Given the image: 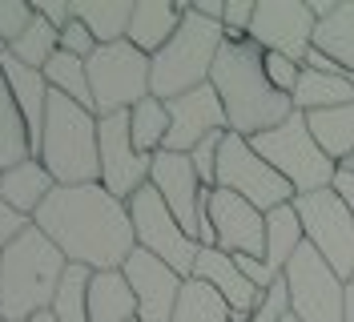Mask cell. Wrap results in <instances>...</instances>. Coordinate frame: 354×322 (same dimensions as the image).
Instances as JSON below:
<instances>
[{
    "label": "cell",
    "instance_id": "6da1fadb",
    "mask_svg": "<svg viewBox=\"0 0 354 322\" xmlns=\"http://www.w3.org/2000/svg\"><path fill=\"white\" fill-rule=\"evenodd\" d=\"M32 222L53 238V246L68 258V266H85L93 274L125 270V262L137 250L129 202L113 197L101 181L57 186Z\"/></svg>",
    "mask_w": 354,
    "mask_h": 322
},
{
    "label": "cell",
    "instance_id": "7a4b0ae2",
    "mask_svg": "<svg viewBox=\"0 0 354 322\" xmlns=\"http://www.w3.org/2000/svg\"><path fill=\"white\" fill-rule=\"evenodd\" d=\"M209 85L218 89L221 109L230 117V133H238V137L270 133V129H278L294 113V101L282 97L278 89L266 81L262 48L254 41L221 44L214 73H209Z\"/></svg>",
    "mask_w": 354,
    "mask_h": 322
},
{
    "label": "cell",
    "instance_id": "3957f363",
    "mask_svg": "<svg viewBox=\"0 0 354 322\" xmlns=\"http://www.w3.org/2000/svg\"><path fill=\"white\" fill-rule=\"evenodd\" d=\"M68 258L37 222L0 254V322H28L53 310V298L65 282Z\"/></svg>",
    "mask_w": 354,
    "mask_h": 322
},
{
    "label": "cell",
    "instance_id": "277c9868",
    "mask_svg": "<svg viewBox=\"0 0 354 322\" xmlns=\"http://www.w3.org/2000/svg\"><path fill=\"white\" fill-rule=\"evenodd\" d=\"M44 170L57 177V186H93L101 181V153H97V113L61 93L48 97L41 141Z\"/></svg>",
    "mask_w": 354,
    "mask_h": 322
},
{
    "label": "cell",
    "instance_id": "5b68a950",
    "mask_svg": "<svg viewBox=\"0 0 354 322\" xmlns=\"http://www.w3.org/2000/svg\"><path fill=\"white\" fill-rule=\"evenodd\" d=\"M221 44H225V28L218 21L198 17L194 4H189V12H185L181 28L174 33V41L153 57V73H149L153 97L157 101H174V97H185L194 89L209 85V73H214Z\"/></svg>",
    "mask_w": 354,
    "mask_h": 322
},
{
    "label": "cell",
    "instance_id": "8992f818",
    "mask_svg": "<svg viewBox=\"0 0 354 322\" xmlns=\"http://www.w3.org/2000/svg\"><path fill=\"white\" fill-rule=\"evenodd\" d=\"M250 145L286 177L298 197H302V193L330 190L334 177H338V161H330V157L322 153V145L314 141V133H310V125H306V113H298V109H294L278 129L250 137Z\"/></svg>",
    "mask_w": 354,
    "mask_h": 322
},
{
    "label": "cell",
    "instance_id": "52a82bcc",
    "mask_svg": "<svg viewBox=\"0 0 354 322\" xmlns=\"http://www.w3.org/2000/svg\"><path fill=\"white\" fill-rule=\"evenodd\" d=\"M85 64H88V89H93V113L97 117L129 113L137 101L153 97V85H149L153 57H145L129 41L97 44V53Z\"/></svg>",
    "mask_w": 354,
    "mask_h": 322
},
{
    "label": "cell",
    "instance_id": "ba28073f",
    "mask_svg": "<svg viewBox=\"0 0 354 322\" xmlns=\"http://www.w3.org/2000/svg\"><path fill=\"white\" fill-rule=\"evenodd\" d=\"M218 190H230V193H238V197H245V202L258 206L262 214L278 210V206H290V202L298 197L286 177L250 145V137H238V133H225V137H221Z\"/></svg>",
    "mask_w": 354,
    "mask_h": 322
},
{
    "label": "cell",
    "instance_id": "9c48e42d",
    "mask_svg": "<svg viewBox=\"0 0 354 322\" xmlns=\"http://www.w3.org/2000/svg\"><path fill=\"white\" fill-rule=\"evenodd\" d=\"M149 186L165 197V206H169V214L181 222V230L201 242V250L218 246L214 217H209V190L201 186L189 153L161 150L153 157V170H149Z\"/></svg>",
    "mask_w": 354,
    "mask_h": 322
},
{
    "label": "cell",
    "instance_id": "30bf717a",
    "mask_svg": "<svg viewBox=\"0 0 354 322\" xmlns=\"http://www.w3.org/2000/svg\"><path fill=\"white\" fill-rule=\"evenodd\" d=\"M129 217H133V234H137V250L161 258L181 278H194L201 242L181 230V222L169 214L165 197L153 186H145V190H137L129 197Z\"/></svg>",
    "mask_w": 354,
    "mask_h": 322
},
{
    "label": "cell",
    "instance_id": "8fae6325",
    "mask_svg": "<svg viewBox=\"0 0 354 322\" xmlns=\"http://www.w3.org/2000/svg\"><path fill=\"white\" fill-rule=\"evenodd\" d=\"M282 278L290 286V310L302 322H346V282L310 242L290 258Z\"/></svg>",
    "mask_w": 354,
    "mask_h": 322
},
{
    "label": "cell",
    "instance_id": "7c38bea8",
    "mask_svg": "<svg viewBox=\"0 0 354 322\" xmlns=\"http://www.w3.org/2000/svg\"><path fill=\"white\" fill-rule=\"evenodd\" d=\"M294 210L302 217L306 242L330 262V270L338 278L351 282L354 278V217L342 206V197L334 190L302 193V197H294Z\"/></svg>",
    "mask_w": 354,
    "mask_h": 322
},
{
    "label": "cell",
    "instance_id": "4fadbf2b",
    "mask_svg": "<svg viewBox=\"0 0 354 322\" xmlns=\"http://www.w3.org/2000/svg\"><path fill=\"white\" fill-rule=\"evenodd\" d=\"M97 153H101V186H105L113 197L129 202L137 190L149 186L153 157L137 153L133 129H129V113L97 117Z\"/></svg>",
    "mask_w": 354,
    "mask_h": 322
},
{
    "label": "cell",
    "instance_id": "5bb4252c",
    "mask_svg": "<svg viewBox=\"0 0 354 322\" xmlns=\"http://www.w3.org/2000/svg\"><path fill=\"white\" fill-rule=\"evenodd\" d=\"M314 33H318V21L306 0H262L250 24V41L262 53H282L298 64L314 48Z\"/></svg>",
    "mask_w": 354,
    "mask_h": 322
},
{
    "label": "cell",
    "instance_id": "9a60e30c",
    "mask_svg": "<svg viewBox=\"0 0 354 322\" xmlns=\"http://www.w3.org/2000/svg\"><path fill=\"white\" fill-rule=\"evenodd\" d=\"M125 278L137 294V322H174L185 290V278L177 270L145 250H133V258L125 262Z\"/></svg>",
    "mask_w": 354,
    "mask_h": 322
},
{
    "label": "cell",
    "instance_id": "2e32d148",
    "mask_svg": "<svg viewBox=\"0 0 354 322\" xmlns=\"http://www.w3.org/2000/svg\"><path fill=\"white\" fill-rule=\"evenodd\" d=\"M165 105H169V137H165L169 153H194L209 133H230V117L214 85H201Z\"/></svg>",
    "mask_w": 354,
    "mask_h": 322
},
{
    "label": "cell",
    "instance_id": "e0dca14e",
    "mask_svg": "<svg viewBox=\"0 0 354 322\" xmlns=\"http://www.w3.org/2000/svg\"><path fill=\"white\" fill-rule=\"evenodd\" d=\"M209 217H214L218 250L266 262V214L258 206H250L230 190H209Z\"/></svg>",
    "mask_w": 354,
    "mask_h": 322
},
{
    "label": "cell",
    "instance_id": "ac0fdd59",
    "mask_svg": "<svg viewBox=\"0 0 354 322\" xmlns=\"http://www.w3.org/2000/svg\"><path fill=\"white\" fill-rule=\"evenodd\" d=\"M194 278L218 290L221 302L234 310V322H250V310H254V306H258V298H262V290H258V286L242 274L238 258L225 254V250H218V246H209V250H201V254H198Z\"/></svg>",
    "mask_w": 354,
    "mask_h": 322
},
{
    "label": "cell",
    "instance_id": "d6986e66",
    "mask_svg": "<svg viewBox=\"0 0 354 322\" xmlns=\"http://www.w3.org/2000/svg\"><path fill=\"white\" fill-rule=\"evenodd\" d=\"M185 12H189V4H177V0H137L125 41L133 48H141L145 57H157L165 44L174 41V33L181 28Z\"/></svg>",
    "mask_w": 354,
    "mask_h": 322
},
{
    "label": "cell",
    "instance_id": "ffe728a7",
    "mask_svg": "<svg viewBox=\"0 0 354 322\" xmlns=\"http://www.w3.org/2000/svg\"><path fill=\"white\" fill-rule=\"evenodd\" d=\"M53 190H57V177L44 170L41 157H28V161L0 173V202L24 217H37V210L53 197Z\"/></svg>",
    "mask_w": 354,
    "mask_h": 322
},
{
    "label": "cell",
    "instance_id": "44dd1931",
    "mask_svg": "<svg viewBox=\"0 0 354 322\" xmlns=\"http://www.w3.org/2000/svg\"><path fill=\"white\" fill-rule=\"evenodd\" d=\"M88 319L93 322H137V294L125 270H101L88 282Z\"/></svg>",
    "mask_w": 354,
    "mask_h": 322
},
{
    "label": "cell",
    "instance_id": "7402d4cb",
    "mask_svg": "<svg viewBox=\"0 0 354 322\" xmlns=\"http://www.w3.org/2000/svg\"><path fill=\"white\" fill-rule=\"evenodd\" d=\"M302 246H306V230H302V217L294 210V202L266 214V266H270L274 278L286 274L290 258L298 254Z\"/></svg>",
    "mask_w": 354,
    "mask_h": 322
},
{
    "label": "cell",
    "instance_id": "603a6c76",
    "mask_svg": "<svg viewBox=\"0 0 354 322\" xmlns=\"http://www.w3.org/2000/svg\"><path fill=\"white\" fill-rule=\"evenodd\" d=\"M133 0H73V17L93 33L97 44H117L129 37Z\"/></svg>",
    "mask_w": 354,
    "mask_h": 322
},
{
    "label": "cell",
    "instance_id": "cb8c5ba5",
    "mask_svg": "<svg viewBox=\"0 0 354 322\" xmlns=\"http://www.w3.org/2000/svg\"><path fill=\"white\" fill-rule=\"evenodd\" d=\"M306 125L314 133V141L322 145V153L338 161V170L354 157V101L338 109H318V113H306Z\"/></svg>",
    "mask_w": 354,
    "mask_h": 322
},
{
    "label": "cell",
    "instance_id": "d4e9b609",
    "mask_svg": "<svg viewBox=\"0 0 354 322\" xmlns=\"http://www.w3.org/2000/svg\"><path fill=\"white\" fill-rule=\"evenodd\" d=\"M32 157V145H28V125H24V113L12 97V89L0 73V173L12 170Z\"/></svg>",
    "mask_w": 354,
    "mask_h": 322
},
{
    "label": "cell",
    "instance_id": "484cf974",
    "mask_svg": "<svg viewBox=\"0 0 354 322\" xmlns=\"http://www.w3.org/2000/svg\"><path fill=\"white\" fill-rule=\"evenodd\" d=\"M354 101V81L351 77H330V73H314L302 69V81L294 93V109L298 113H318V109H338Z\"/></svg>",
    "mask_w": 354,
    "mask_h": 322
},
{
    "label": "cell",
    "instance_id": "4316f807",
    "mask_svg": "<svg viewBox=\"0 0 354 322\" xmlns=\"http://www.w3.org/2000/svg\"><path fill=\"white\" fill-rule=\"evenodd\" d=\"M314 48H322L326 57H334L354 77V0H338L334 17L318 21Z\"/></svg>",
    "mask_w": 354,
    "mask_h": 322
},
{
    "label": "cell",
    "instance_id": "83f0119b",
    "mask_svg": "<svg viewBox=\"0 0 354 322\" xmlns=\"http://www.w3.org/2000/svg\"><path fill=\"white\" fill-rule=\"evenodd\" d=\"M129 129H133V145L145 157H157L165 150V137H169V105L157 101V97H145L129 109Z\"/></svg>",
    "mask_w": 354,
    "mask_h": 322
},
{
    "label": "cell",
    "instance_id": "f1b7e54d",
    "mask_svg": "<svg viewBox=\"0 0 354 322\" xmlns=\"http://www.w3.org/2000/svg\"><path fill=\"white\" fill-rule=\"evenodd\" d=\"M44 81H48V89L53 93H61V97H68V101H77V105L93 109V89H88V64L81 61V57H73V53H57L53 61L41 69Z\"/></svg>",
    "mask_w": 354,
    "mask_h": 322
},
{
    "label": "cell",
    "instance_id": "f546056e",
    "mask_svg": "<svg viewBox=\"0 0 354 322\" xmlns=\"http://www.w3.org/2000/svg\"><path fill=\"white\" fill-rule=\"evenodd\" d=\"M174 322H234V310L221 302V294L214 286H205L198 278H185Z\"/></svg>",
    "mask_w": 354,
    "mask_h": 322
},
{
    "label": "cell",
    "instance_id": "4dcf8cb0",
    "mask_svg": "<svg viewBox=\"0 0 354 322\" xmlns=\"http://www.w3.org/2000/svg\"><path fill=\"white\" fill-rule=\"evenodd\" d=\"M88 282H93V270L85 266H68L65 282L53 298V319L57 322H93L88 319Z\"/></svg>",
    "mask_w": 354,
    "mask_h": 322
},
{
    "label": "cell",
    "instance_id": "1f68e13d",
    "mask_svg": "<svg viewBox=\"0 0 354 322\" xmlns=\"http://www.w3.org/2000/svg\"><path fill=\"white\" fill-rule=\"evenodd\" d=\"M8 53H12L21 64H28V69H44V64L61 53V33H57L48 21H41V17H37V21L28 24V33H24V37L12 44Z\"/></svg>",
    "mask_w": 354,
    "mask_h": 322
},
{
    "label": "cell",
    "instance_id": "d6a6232c",
    "mask_svg": "<svg viewBox=\"0 0 354 322\" xmlns=\"http://www.w3.org/2000/svg\"><path fill=\"white\" fill-rule=\"evenodd\" d=\"M262 69H266V81L278 89L282 97L294 101V93H298V81H302V69H306V64H298L294 57H282V53H262Z\"/></svg>",
    "mask_w": 354,
    "mask_h": 322
},
{
    "label": "cell",
    "instance_id": "836d02e7",
    "mask_svg": "<svg viewBox=\"0 0 354 322\" xmlns=\"http://www.w3.org/2000/svg\"><path fill=\"white\" fill-rule=\"evenodd\" d=\"M37 21V4H24V0H0V41L12 44L28 33V24Z\"/></svg>",
    "mask_w": 354,
    "mask_h": 322
},
{
    "label": "cell",
    "instance_id": "e575fe53",
    "mask_svg": "<svg viewBox=\"0 0 354 322\" xmlns=\"http://www.w3.org/2000/svg\"><path fill=\"white\" fill-rule=\"evenodd\" d=\"M290 314V286L286 278H278L270 290H262L258 306L250 310V322H282Z\"/></svg>",
    "mask_w": 354,
    "mask_h": 322
},
{
    "label": "cell",
    "instance_id": "d590c367",
    "mask_svg": "<svg viewBox=\"0 0 354 322\" xmlns=\"http://www.w3.org/2000/svg\"><path fill=\"white\" fill-rule=\"evenodd\" d=\"M221 137L225 133H209L205 141H201L198 150L189 153V161H194V170H198L201 186L205 190H218V157H221Z\"/></svg>",
    "mask_w": 354,
    "mask_h": 322
},
{
    "label": "cell",
    "instance_id": "8d00e7d4",
    "mask_svg": "<svg viewBox=\"0 0 354 322\" xmlns=\"http://www.w3.org/2000/svg\"><path fill=\"white\" fill-rule=\"evenodd\" d=\"M254 12H258V4H254V0H230V4H225V17H221L225 41H234V44L250 41V24H254Z\"/></svg>",
    "mask_w": 354,
    "mask_h": 322
},
{
    "label": "cell",
    "instance_id": "74e56055",
    "mask_svg": "<svg viewBox=\"0 0 354 322\" xmlns=\"http://www.w3.org/2000/svg\"><path fill=\"white\" fill-rule=\"evenodd\" d=\"M61 48H65V53H73V57H81V61H88V57L97 53V41H93V33H88L85 24L73 17V21L61 28Z\"/></svg>",
    "mask_w": 354,
    "mask_h": 322
},
{
    "label": "cell",
    "instance_id": "f35d334b",
    "mask_svg": "<svg viewBox=\"0 0 354 322\" xmlns=\"http://www.w3.org/2000/svg\"><path fill=\"white\" fill-rule=\"evenodd\" d=\"M28 226H32V217L17 214L12 206H4V202H0V254H4V250H8V246L28 230Z\"/></svg>",
    "mask_w": 354,
    "mask_h": 322
},
{
    "label": "cell",
    "instance_id": "ab89813d",
    "mask_svg": "<svg viewBox=\"0 0 354 322\" xmlns=\"http://www.w3.org/2000/svg\"><path fill=\"white\" fill-rule=\"evenodd\" d=\"M37 17L48 21L57 33H61V28L73 21V0H37Z\"/></svg>",
    "mask_w": 354,
    "mask_h": 322
},
{
    "label": "cell",
    "instance_id": "60d3db41",
    "mask_svg": "<svg viewBox=\"0 0 354 322\" xmlns=\"http://www.w3.org/2000/svg\"><path fill=\"white\" fill-rule=\"evenodd\" d=\"M306 69H314V73H330V77H351V73H346V69H342V64L334 61V57H326V53H322V48H310L306 53Z\"/></svg>",
    "mask_w": 354,
    "mask_h": 322
},
{
    "label": "cell",
    "instance_id": "b9f144b4",
    "mask_svg": "<svg viewBox=\"0 0 354 322\" xmlns=\"http://www.w3.org/2000/svg\"><path fill=\"white\" fill-rule=\"evenodd\" d=\"M330 190L342 197V206H346V210H351V217H354V173L351 170H338V177H334Z\"/></svg>",
    "mask_w": 354,
    "mask_h": 322
},
{
    "label": "cell",
    "instance_id": "7bdbcfd3",
    "mask_svg": "<svg viewBox=\"0 0 354 322\" xmlns=\"http://www.w3.org/2000/svg\"><path fill=\"white\" fill-rule=\"evenodd\" d=\"M194 12H198V17H205V21H218L221 24V17H225V4H218V0H198V4H194Z\"/></svg>",
    "mask_w": 354,
    "mask_h": 322
},
{
    "label": "cell",
    "instance_id": "ee69618b",
    "mask_svg": "<svg viewBox=\"0 0 354 322\" xmlns=\"http://www.w3.org/2000/svg\"><path fill=\"white\" fill-rule=\"evenodd\" d=\"M306 4H310V12H314V21H326L338 8V0H306Z\"/></svg>",
    "mask_w": 354,
    "mask_h": 322
},
{
    "label": "cell",
    "instance_id": "f6af8a7d",
    "mask_svg": "<svg viewBox=\"0 0 354 322\" xmlns=\"http://www.w3.org/2000/svg\"><path fill=\"white\" fill-rule=\"evenodd\" d=\"M346 322H354V282H346Z\"/></svg>",
    "mask_w": 354,
    "mask_h": 322
},
{
    "label": "cell",
    "instance_id": "bcb514c9",
    "mask_svg": "<svg viewBox=\"0 0 354 322\" xmlns=\"http://www.w3.org/2000/svg\"><path fill=\"white\" fill-rule=\"evenodd\" d=\"M28 322H57V319H53V310H44V314H37V319H28Z\"/></svg>",
    "mask_w": 354,
    "mask_h": 322
},
{
    "label": "cell",
    "instance_id": "7dc6e473",
    "mask_svg": "<svg viewBox=\"0 0 354 322\" xmlns=\"http://www.w3.org/2000/svg\"><path fill=\"white\" fill-rule=\"evenodd\" d=\"M282 322H302V319H298V314H294V310H290V314H286V319H282Z\"/></svg>",
    "mask_w": 354,
    "mask_h": 322
},
{
    "label": "cell",
    "instance_id": "c3c4849f",
    "mask_svg": "<svg viewBox=\"0 0 354 322\" xmlns=\"http://www.w3.org/2000/svg\"><path fill=\"white\" fill-rule=\"evenodd\" d=\"M0 57H8V44H4V41H0Z\"/></svg>",
    "mask_w": 354,
    "mask_h": 322
},
{
    "label": "cell",
    "instance_id": "681fc988",
    "mask_svg": "<svg viewBox=\"0 0 354 322\" xmlns=\"http://www.w3.org/2000/svg\"><path fill=\"white\" fill-rule=\"evenodd\" d=\"M342 170H351V173H354V157H351V161H346V166H342Z\"/></svg>",
    "mask_w": 354,
    "mask_h": 322
},
{
    "label": "cell",
    "instance_id": "f907efd6",
    "mask_svg": "<svg viewBox=\"0 0 354 322\" xmlns=\"http://www.w3.org/2000/svg\"><path fill=\"white\" fill-rule=\"evenodd\" d=\"M351 282H354V278H351Z\"/></svg>",
    "mask_w": 354,
    "mask_h": 322
}]
</instances>
